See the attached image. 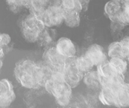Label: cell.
<instances>
[{"label": "cell", "mask_w": 129, "mask_h": 108, "mask_svg": "<svg viewBox=\"0 0 129 108\" xmlns=\"http://www.w3.org/2000/svg\"><path fill=\"white\" fill-rule=\"evenodd\" d=\"M16 80L24 88L37 89L42 87L41 64L30 59H22L14 68Z\"/></svg>", "instance_id": "6da1fadb"}, {"label": "cell", "mask_w": 129, "mask_h": 108, "mask_svg": "<svg viewBox=\"0 0 129 108\" xmlns=\"http://www.w3.org/2000/svg\"><path fill=\"white\" fill-rule=\"evenodd\" d=\"M44 87L59 105L66 106L70 103L73 88L64 80L62 72L54 71L53 77L44 84Z\"/></svg>", "instance_id": "7a4b0ae2"}, {"label": "cell", "mask_w": 129, "mask_h": 108, "mask_svg": "<svg viewBox=\"0 0 129 108\" xmlns=\"http://www.w3.org/2000/svg\"><path fill=\"white\" fill-rule=\"evenodd\" d=\"M46 27L39 17L30 13L22 21L21 32L27 42L34 43L39 41L41 34Z\"/></svg>", "instance_id": "3957f363"}, {"label": "cell", "mask_w": 129, "mask_h": 108, "mask_svg": "<svg viewBox=\"0 0 129 108\" xmlns=\"http://www.w3.org/2000/svg\"><path fill=\"white\" fill-rule=\"evenodd\" d=\"M39 17L46 27L60 25L63 23V11L59 5V0L55 3L49 2L48 7Z\"/></svg>", "instance_id": "277c9868"}, {"label": "cell", "mask_w": 129, "mask_h": 108, "mask_svg": "<svg viewBox=\"0 0 129 108\" xmlns=\"http://www.w3.org/2000/svg\"><path fill=\"white\" fill-rule=\"evenodd\" d=\"M77 56L67 58L62 74L64 80L72 88H75L82 80L83 75L78 68L76 62Z\"/></svg>", "instance_id": "5b68a950"}, {"label": "cell", "mask_w": 129, "mask_h": 108, "mask_svg": "<svg viewBox=\"0 0 129 108\" xmlns=\"http://www.w3.org/2000/svg\"><path fill=\"white\" fill-rule=\"evenodd\" d=\"M43 63L54 71L62 72L67 58L56 50L55 47L47 48L43 53Z\"/></svg>", "instance_id": "8992f818"}, {"label": "cell", "mask_w": 129, "mask_h": 108, "mask_svg": "<svg viewBox=\"0 0 129 108\" xmlns=\"http://www.w3.org/2000/svg\"><path fill=\"white\" fill-rule=\"evenodd\" d=\"M16 95L12 82L8 79L0 80V107H7L15 100Z\"/></svg>", "instance_id": "52a82bcc"}, {"label": "cell", "mask_w": 129, "mask_h": 108, "mask_svg": "<svg viewBox=\"0 0 129 108\" xmlns=\"http://www.w3.org/2000/svg\"><path fill=\"white\" fill-rule=\"evenodd\" d=\"M84 55L91 61L94 66H98L107 61L105 49L101 46L98 44L89 46Z\"/></svg>", "instance_id": "ba28073f"}, {"label": "cell", "mask_w": 129, "mask_h": 108, "mask_svg": "<svg viewBox=\"0 0 129 108\" xmlns=\"http://www.w3.org/2000/svg\"><path fill=\"white\" fill-rule=\"evenodd\" d=\"M55 48L61 55L66 58L76 56V48L72 41L68 38H59L56 43Z\"/></svg>", "instance_id": "9c48e42d"}, {"label": "cell", "mask_w": 129, "mask_h": 108, "mask_svg": "<svg viewBox=\"0 0 129 108\" xmlns=\"http://www.w3.org/2000/svg\"><path fill=\"white\" fill-rule=\"evenodd\" d=\"M121 3L120 0H111L105 6V13L110 20L119 23V18L121 12Z\"/></svg>", "instance_id": "30bf717a"}, {"label": "cell", "mask_w": 129, "mask_h": 108, "mask_svg": "<svg viewBox=\"0 0 129 108\" xmlns=\"http://www.w3.org/2000/svg\"><path fill=\"white\" fill-rule=\"evenodd\" d=\"M119 107H129V84L124 82L115 92V105Z\"/></svg>", "instance_id": "8fae6325"}, {"label": "cell", "mask_w": 129, "mask_h": 108, "mask_svg": "<svg viewBox=\"0 0 129 108\" xmlns=\"http://www.w3.org/2000/svg\"><path fill=\"white\" fill-rule=\"evenodd\" d=\"M82 80L84 81V84H85L89 89L97 90V89H101L102 88L98 72L97 69L90 70V71L84 74Z\"/></svg>", "instance_id": "7c38bea8"}, {"label": "cell", "mask_w": 129, "mask_h": 108, "mask_svg": "<svg viewBox=\"0 0 129 108\" xmlns=\"http://www.w3.org/2000/svg\"><path fill=\"white\" fill-rule=\"evenodd\" d=\"M50 0H30L27 5L31 14L39 17L48 7Z\"/></svg>", "instance_id": "4fadbf2b"}, {"label": "cell", "mask_w": 129, "mask_h": 108, "mask_svg": "<svg viewBox=\"0 0 129 108\" xmlns=\"http://www.w3.org/2000/svg\"><path fill=\"white\" fill-rule=\"evenodd\" d=\"M99 99L104 105H115V94L111 89L102 87L99 94Z\"/></svg>", "instance_id": "5bb4252c"}, {"label": "cell", "mask_w": 129, "mask_h": 108, "mask_svg": "<svg viewBox=\"0 0 129 108\" xmlns=\"http://www.w3.org/2000/svg\"><path fill=\"white\" fill-rule=\"evenodd\" d=\"M59 5L63 12L80 13L82 11V7L78 0H59Z\"/></svg>", "instance_id": "9a60e30c"}, {"label": "cell", "mask_w": 129, "mask_h": 108, "mask_svg": "<svg viewBox=\"0 0 129 108\" xmlns=\"http://www.w3.org/2000/svg\"><path fill=\"white\" fill-rule=\"evenodd\" d=\"M63 22L67 27L75 28L80 25V13L63 12Z\"/></svg>", "instance_id": "2e32d148"}, {"label": "cell", "mask_w": 129, "mask_h": 108, "mask_svg": "<svg viewBox=\"0 0 129 108\" xmlns=\"http://www.w3.org/2000/svg\"><path fill=\"white\" fill-rule=\"evenodd\" d=\"M109 63L116 72L120 74H125L127 69V62L126 60L122 58H111Z\"/></svg>", "instance_id": "e0dca14e"}, {"label": "cell", "mask_w": 129, "mask_h": 108, "mask_svg": "<svg viewBox=\"0 0 129 108\" xmlns=\"http://www.w3.org/2000/svg\"><path fill=\"white\" fill-rule=\"evenodd\" d=\"M77 65L83 75L92 70L94 66L90 60L85 55L76 58Z\"/></svg>", "instance_id": "ac0fdd59"}, {"label": "cell", "mask_w": 129, "mask_h": 108, "mask_svg": "<svg viewBox=\"0 0 129 108\" xmlns=\"http://www.w3.org/2000/svg\"><path fill=\"white\" fill-rule=\"evenodd\" d=\"M108 54L110 58H123L121 49V45L120 41L113 42L110 44L108 49Z\"/></svg>", "instance_id": "d6986e66"}, {"label": "cell", "mask_w": 129, "mask_h": 108, "mask_svg": "<svg viewBox=\"0 0 129 108\" xmlns=\"http://www.w3.org/2000/svg\"><path fill=\"white\" fill-rule=\"evenodd\" d=\"M53 32L54 30H53L51 28L49 27H46L45 29L41 34L39 41H40L43 45L49 46L51 44L55 38V34Z\"/></svg>", "instance_id": "ffe728a7"}, {"label": "cell", "mask_w": 129, "mask_h": 108, "mask_svg": "<svg viewBox=\"0 0 129 108\" xmlns=\"http://www.w3.org/2000/svg\"><path fill=\"white\" fill-rule=\"evenodd\" d=\"M121 12L119 18L120 24H129V0H120Z\"/></svg>", "instance_id": "44dd1931"}, {"label": "cell", "mask_w": 129, "mask_h": 108, "mask_svg": "<svg viewBox=\"0 0 129 108\" xmlns=\"http://www.w3.org/2000/svg\"><path fill=\"white\" fill-rule=\"evenodd\" d=\"M30 0H6L11 10L16 12L23 7H27Z\"/></svg>", "instance_id": "7402d4cb"}, {"label": "cell", "mask_w": 129, "mask_h": 108, "mask_svg": "<svg viewBox=\"0 0 129 108\" xmlns=\"http://www.w3.org/2000/svg\"><path fill=\"white\" fill-rule=\"evenodd\" d=\"M124 59L129 61V36L125 37L120 41Z\"/></svg>", "instance_id": "603a6c76"}, {"label": "cell", "mask_w": 129, "mask_h": 108, "mask_svg": "<svg viewBox=\"0 0 129 108\" xmlns=\"http://www.w3.org/2000/svg\"><path fill=\"white\" fill-rule=\"evenodd\" d=\"M11 43V37L6 33H0V49L5 50V48L8 46Z\"/></svg>", "instance_id": "cb8c5ba5"}, {"label": "cell", "mask_w": 129, "mask_h": 108, "mask_svg": "<svg viewBox=\"0 0 129 108\" xmlns=\"http://www.w3.org/2000/svg\"><path fill=\"white\" fill-rule=\"evenodd\" d=\"M5 57V50L0 49V70L2 69L3 65V59Z\"/></svg>", "instance_id": "d4e9b609"}, {"label": "cell", "mask_w": 129, "mask_h": 108, "mask_svg": "<svg viewBox=\"0 0 129 108\" xmlns=\"http://www.w3.org/2000/svg\"><path fill=\"white\" fill-rule=\"evenodd\" d=\"M78 1L80 2L82 7V10H85V8H87L88 4H89L90 0H78Z\"/></svg>", "instance_id": "484cf974"}]
</instances>
